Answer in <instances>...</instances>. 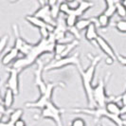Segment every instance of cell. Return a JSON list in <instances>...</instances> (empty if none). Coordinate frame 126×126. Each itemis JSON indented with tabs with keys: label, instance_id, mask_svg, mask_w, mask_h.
<instances>
[{
	"label": "cell",
	"instance_id": "9a60e30c",
	"mask_svg": "<svg viewBox=\"0 0 126 126\" xmlns=\"http://www.w3.org/2000/svg\"><path fill=\"white\" fill-rule=\"evenodd\" d=\"M19 50L15 47H13L12 48H10L9 50L7 51L6 53L2 56V63L4 65H8L11 63H13V61L17 58V56L19 55Z\"/></svg>",
	"mask_w": 126,
	"mask_h": 126
},
{
	"label": "cell",
	"instance_id": "5bb4252c",
	"mask_svg": "<svg viewBox=\"0 0 126 126\" xmlns=\"http://www.w3.org/2000/svg\"><path fill=\"white\" fill-rule=\"evenodd\" d=\"M99 33H98V26L97 23H92L91 25L87 28V30L85 31L84 33V38L86 41H88L90 43H94L97 41V39L99 37Z\"/></svg>",
	"mask_w": 126,
	"mask_h": 126
},
{
	"label": "cell",
	"instance_id": "cb8c5ba5",
	"mask_svg": "<svg viewBox=\"0 0 126 126\" xmlns=\"http://www.w3.org/2000/svg\"><path fill=\"white\" fill-rule=\"evenodd\" d=\"M78 17L74 15V14H72V13H70L68 15H66L65 16V18H64V23H65V25L67 27V29H71V28H74L76 27V24H77V22H78Z\"/></svg>",
	"mask_w": 126,
	"mask_h": 126
},
{
	"label": "cell",
	"instance_id": "44dd1931",
	"mask_svg": "<svg viewBox=\"0 0 126 126\" xmlns=\"http://www.w3.org/2000/svg\"><path fill=\"white\" fill-rule=\"evenodd\" d=\"M105 3V9L103 11V13L108 16L109 18H111L112 16H114L115 13H117V1H110L107 0L104 2Z\"/></svg>",
	"mask_w": 126,
	"mask_h": 126
},
{
	"label": "cell",
	"instance_id": "6da1fadb",
	"mask_svg": "<svg viewBox=\"0 0 126 126\" xmlns=\"http://www.w3.org/2000/svg\"><path fill=\"white\" fill-rule=\"evenodd\" d=\"M56 44L57 41L55 40L54 35L51 32L50 37L47 39H40L39 42L33 45L32 51L27 56H24L21 59L16 60L13 63L12 67L21 72L23 69H26L27 67L32 65L33 63H37L39 58L45 53H54Z\"/></svg>",
	"mask_w": 126,
	"mask_h": 126
},
{
	"label": "cell",
	"instance_id": "d6986e66",
	"mask_svg": "<svg viewBox=\"0 0 126 126\" xmlns=\"http://www.w3.org/2000/svg\"><path fill=\"white\" fill-rule=\"evenodd\" d=\"M14 93L11 89H6L4 97L2 99V104L7 108V109H11L13 106V102H14Z\"/></svg>",
	"mask_w": 126,
	"mask_h": 126
},
{
	"label": "cell",
	"instance_id": "f546056e",
	"mask_svg": "<svg viewBox=\"0 0 126 126\" xmlns=\"http://www.w3.org/2000/svg\"><path fill=\"white\" fill-rule=\"evenodd\" d=\"M60 12H61V13L65 14V15L70 14L71 10H70L67 2H61V3H60Z\"/></svg>",
	"mask_w": 126,
	"mask_h": 126
},
{
	"label": "cell",
	"instance_id": "3957f363",
	"mask_svg": "<svg viewBox=\"0 0 126 126\" xmlns=\"http://www.w3.org/2000/svg\"><path fill=\"white\" fill-rule=\"evenodd\" d=\"M69 110L73 113H80L87 115V116H91L94 118L95 120H101V118H108L110 120L115 122L117 126H126L125 120H122L120 116L112 115V114L108 113L105 107L101 108L97 106L96 108H71Z\"/></svg>",
	"mask_w": 126,
	"mask_h": 126
},
{
	"label": "cell",
	"instance_id": "30bf717a",
	"mask_svg": "<svg viewBox=\"0 0 126 126\" xmlns=\"http://www.w3.org/2000/svg\"><path fill=\"white\" fill-rule=\"evenodd\" d=\"M9 78L7 79L5 86L6 89H11L15 96L19 94V72L17 69L10 67L8 68Z\"/></svg>",
	"mask_w": 126,
	"mask_h": 126
},
{
	"label": "cell",
	"instance_id": "8992f818",
	"mask_svg": "<svg viewBox=\"0 0 126 126\" xmlns=\"http://www.w3.org/2000/svg\"><path fill=\"white\" fill-rule=\"evenodd\" d=\"M67 65H76L77 67L81 66L80 62V54L79 52H76L73 55H70L68 57H63L59 60H52L51 62L45 65V71H51V70L61 69L63 67H65Z\"/></svg>",
	"mask_w": 126,
	"mask_h": 126
},
{
	"label": "cell",
	"instance_id": "ffe728a7",
	"mask_svg": "<svg viewBox=\"0 0 126 126\" xmlns=\"http://www.w3.org/2000/svg\"><path fill=\"white\" fill-rule=\"evenodd\" d=\"M105 109L108 113L121 117V106L116 101H108L105 105Z\"/></svg>",
	"mask_w": 126,
	"mask_h": 126
},
{
	"label": "cell",
	"instance_id": "7402d4cb",
	"mask_svg": "<svg viewBox=\"0 0 126 126\" xmlns=\"http://www.w3.org/2000/svg\"><path fill=\"white\" fill-rule=\"evenodd\" d=\"M96 19H97V26L100 29H106L110 24V18L106 16L103 13L99 14L96 17Z\"/></svg>",
	"mask_w": 126,
	"mask_h": 126
},
{
	"label": "cell",
	"instance_id": "8fae6325",
	"mask_svg": "<svg viewBox=\"0 0 126 126\" xmlns=\"http://www.w3.org/2000/svg\"><path fill=\"white\" fill-rule=\"evenodd\" d=\"M68 33V29L64 23V20L59 18L56 23V26L54 28V31L52 32V34L54 35L57 43H61V41L66 38V35Z\"/></svg>",
	"mask_w": 126,
	"mask_h": 126
},
{
	"label": "cell",
	"instance_id": "d4e9b609",
	"mask_svg": "<svg viewBox=\"0 0 126 126\" xmlns=\"http://www.w3.org/2000/svg\"><path fill=\"white\" fill-rule=\"evenodd\" d=\"M116 5H117V14H118V16L121 19H125L126 18V8L124 7V5L122 4V2L117 1Z\"/></svg>",
	"mask_w": 126,
	"mask_h": 126
},
{
	"label": "cell",
	"instance_id": "74e56055",
	"mask_svg": "<svg viewBox=\"0 0 126 126\" xmlns=\"http://www.w3.org/2000/svg\"><path fill=\"white\" fill-rule=\"evenodd\" d=\"M126 115V106H122L121 107V116Z\"/></svg>",
	"mask_w": 126,
	"mask_h": 126
},
{
	"label": "cell",
	"instance_id": "d590c367",
	"mask_svg": "<svg viewBox=\"0 0 126 126\" xmlns=\"http://www.w3.org/2000/svg\"><path fill=\"white\" fill-rule=\"evenodd\" d=\"M114 62H115V60H114L113 58L106 56V58H105V63H106V64H108V65H111V64H113V63H114Z\"/></svg>",
	"mask_w": 126,
	"mask_h": 126
},
{
	"label": "cell",
	"instance_id": "603a6c76",
	"mask_svg": "<svg viewBox=\"0 0 126 126\" xmlns=\"http://www.w3.org/2000/svg\"><path fill=\"white\" fill-rule=\"evenodd\" d=\"M23 115H24V111H23V109H21V108H17V109H15V110H13V112H12L11 116H10L9 122H11V123H13V124H15L16 121H18L19 120L22 119Z\"/></svg>",
	"mask_w": 126,
	"mask_h": 126
},
{
	"label": "cell",
	"instance_id": "83f0119b",
	"mask_svg": "<svg viewBox=\"0 0 126 126\" xmlns=\"http://www.w3.org/2000/svg\"><path fill=\"white\" fill-rule=\"evenodd\" d=\"M33 45L34 44H31V43H29V42H27L21 48H20V50L19 52L21 53V54H23L24 56H27L31 51H32V47H33Z\"/></svg>",
	"mask_w": 126,
	"mask_h": 126
},
{
	"label": "cell",
	"instance_id": "7a4b0ae2",
	"mask_svg": "<svg viewBox=\"0 0 126 126\" xmlns=\"http://www.w3.org/2000/svg\"><path fill=\"white\" fill-rule=\"evenodd\" d=\"M89 59H90V64L86 69H82V65L77 67L78 71L80 73L81 79H82V83L83 90L85 92V96L87 99V104H88V108H96L97 104L94 101V97H93V85H92V82L94 79L95 72H96V68L98 66V64L100 63L101 60V56L97 55V56H91L90 54L87 55Z\"/></svg>",
	"mask_w": 126,
	"mask_h": 126
},
{
	"label": "cell",
	"instance_id": "f1b7e54d",
	"mask_svg": "<svg viewBox=\"0 0 126 126\" xmlns=\"http://www.w3.org/2000/svg\"><path fill=\"white\" fill-rule=\"evenodd\" d=\"M51 32H52V31H51L50 29H48V28L39 29V33H40L41 39H47V38H49L51 35Z\"/></svg>",
	"mask_w": 126,
	"mask_h": 126
},
{
	"label": "cell",
	"instance_id": "8d00e7d4",
	"mask_svg": "<svg viewBox=\"0 0 126 126\" xmlns=\"http://www.w3.org/2000/svg\"><path fill=\"white\" fill-rule=\"evenodd\" d=\"M14 125H15V126H27V123H26L25 120L21 119V120H19L18 121H16Z\"/></svg>",
	"mask_w": 126,
	"mask_h": 126
},
{
	"label": "cell",
	"instance_id": "5b68a950",
	"mask_svg": "<svg viewBox=\"0 0 126 126\" xmlns=\"http://www.w3.org/2000/svg\"><path fill=\"white\" fill-rule=\"evenodd\" d=\"M64 83L63 82H48L47 83V91L44 94L40 95L39 99L35 101H28L25 103V106L27 108H35V109H43V108L47 105L51 101L52 95L54 92V89L56 87H64Z\"/></svg>",
	"mask_w": 126,
	"mask_h": 126
},
{
	"label": "cell",
	"instance_id": "52a82bcc",
	"mask_svg": "<svg viewBox=\"0 0 126 126\" xmlns=\"http://www.w3.org/2000/svg\"><path fill=\"white\" fill-rule=\"evenodd\" d=\"M64 111H65L64 109L58 107L53 101H50L47 105H46L41 110L40 118H42V119H51L55 122V124L57 126H63L62 114Z\"/></svg>",
	"mask_w": 126,
	"mask_h": 126
},
{
	"label": "cell",
	"instance_id": "e575fe53",
	"mask_svg": "<svg viewBox=\"0 0 126 126\" xmlns=\"http://www.w3.org/2000/svg\"><path fill=\"white\" fill-rule=\"evenodd\" d=\"M120 103L122 106H126V92L120 96Z\"/></svg>",
	"mask_w": 126,
	"mask_h": 126
},
{
	"label": "cell",
	"instance_id": "ba28073f",
	"mask_svg": "<svg viewBox=\"0 0 126 126\" xmlns=\"http://www.w3.org/2000/svg\"><path fill=\"white\" fill-rule=\"evenodd\" d=\"M39 4H40V7L33 13L32 15L36 16L37 18L45 21L47 24H48V25L51 26V27L55 28L57 22H55V21L53 20V18H52V16H51L50 7L47 5V2H41V1H40Z\"/></svg>",
	"mask_w": 126,
	"mask_h": 126
},
{
	"label": "cell",
	"instance_id": "ac0fdd59",
	"mask_svg": "<svg viewBox=\"0 0 126 126\" xmlns=\"http://www.w3.org/2000/svg\"><path fill=\"white\" fill-rule=\"evenodd\" d=\"M92 23H97V19L96 17H90V18H82L79 19L77 24H76V29L81 32V31H83V30H87L89 26L91 25Z\"/></svg>",
	"mask_w": 126,
	"mask_h": 126
},
{
	"label": "cell",
	"instance_id": "4dcf8cb0",
	"mask_svg": "<svg viewBox=\"0 0 126 126\" xmlns=\"http://www.w3.org/2000/svg\"><path fill=\"white\" fill-rule=\"evenodd\" d=\"M9 40H10V38H9L8 35H4L3 37L1 38V40H0V51H1L2 53L4 52L5 48H6V47L8 46Z\"/></svg>",
	"mask_w": 126,
	"mask_h": 126
},
{
	"label": "cell",
	"instance_id": "9c48e42d",
	"mask_svg": "<svg viewBox=\"0 0 126 126\" xmlns=\"http://www.w3.org/2000/svg\"><path fill=\"white\" fill-rule=\"evenodd\" d=\"M36 64H37V67L34 70V83H35V86L39 90L40 95H42L47 91V83H46V82L43 79V76H42L43 71H45L44 62L39 59Z\"/></svg>",
	"mask_w": 126,
	"mask_h": 126
},
{
	"label": "cell",
	"instance_id": "ab89813d",
	"mask_svg": "<svg viewBox=\"0 0 126 126\" xmlns=\"http://www.w3.org/2000/svg\"><path fill=\"white\" fill-rule=\"evenodd\" d=\"M96 126H102V125H101V124H100V123H98V124H97Z\"/></svg>",
	"mask_w": 126,
	"mask_h": 126
},
{
	"label": "cell",
	"instance_id": "d6a6232c",
	"mask_svg": "<svg viewBox=\"0 0 126 126\" xmlns=\"http://www.w3.org/2000/svg\"><path fill=\"white\" fill-rule=\"evenodd\" d=\"M68 6H69L71 11H75L76 9H78V7L80 5V1H68Z\"/></svg>",
	"mask_w": 126,
	"mask_h": 126
},
{
	"label": "cell",
	"instance_id": "4316f807",
	"mask_svg": "<svg viewBox=\"0 0 126 126\" xmlns=\"http://www.w3.org/2000/svg\"><path fill=\"white\" fill-rule=\"evenodd\" d=\"M60 3L61 2H59L58 4L56 5H54V6L50 7V13H51V16H52V18L53 20L55 21V20H58V19L60 18Z\"/></svg>",
	"mask_w": 126,
	"mask_h": 126
},
{
	"label": "cell",
	"instance_id": "4fadbf2b",
	"mask_svg": "<svg viewBox=\"0 0 126 126\" xmlns=\"http://www.w3.org/2000/svg\"><path fill=\"white\" fill-rule=\"evenodd\" d=\"M25 20L28 23H30L31 25H32L33 27H35V28H38V29L48 28V29H50L52 32L54 31V28H53V27H51V26H49L48 24H47L45 21L37 18L36 16H34V15H32H32H26Z\"/></svg>",
	"mask_w": 126,
	"mask_h": 126
},
{
	"label": "cell",
	"instance_id": "1f68e13d",
	"mask_svg": "<svg viewBox=\"0 0 126 126\" xmlns=\"http://www.w3.org/2000/svg\"><path fill=\"white\" fill-rule=\"evenodd\" d=\"M70 126H86L85 121L82 118H76L71 121V125Z\"/></svg>",
	"mask_w": 126,
	"mask_h": 126
},
{
	"label": "cell",
	"instance_id": "836d02e7",
	"mask_svg": "<svg viewBox=\"0 0 126 126\" xmlns=\"http://www.w3.org/2000/svg\"><path fill=\"white\" fill-rule=\"evenodd\" d=\"M117 61H119V63L123 65V66H126V57L123 56V55H120V54H117Z\"/></svg>",
	"mask_w": 126,
	"mask_h": 126
},
{
	"label": "cell",
	"instance_id": "277c9868",
	"mask_svg": "<svg viewBox=\"0 0 126 126\" xmlns=\"http://www.w3.org/2000/svg\"><path fill=\"white\" fill-rule=\"evenodd\" d=\"M110 73H107V76L105 79H100L98 83L93 86V97L94 101L98 107L104 108L108 101H116L120 104V97H108L105 92V83L107 82L109 79Z\"/></svg>",
	"mask_w": 126,
	"mask_h": 126
},
{
	"label": "cell",
	"instance_id": "2e32d148",
	"mask_svg": "<svg viewBox=\"0 0 126 126\" xmlns=\"http://www.w3.org/2000/svg\"><path fill=\"white\" fill-rule=\"evenodd\" d=\"M94 6V4L92 2H89V1H80V5L78 7V9H76L75 11H71L72 14L76 15L77 17L79 16H82L83 13H85L88 11L90 8Z\"/></svg>",
	"mask_w": 126,
	"mask_h": 126
},
{
	"label": "cell",
	"instance_id": "7c38bea8",
	"mask_svg": "<svg viewBox=\"0 0 126 126\" xmlns=\"http://www.w3.org/2000/svg\"><path fill=\"white\" fill-rule=\"evenodd\" d=\"M97 45L99 46V47L101 48L102 52L108 57H111L113 58L114 60H117V53L115 52V50L113 49V47H111V45L108 43L107 41L102 37V36H99L97 41H96Z\"/></svg>",
	"mask_w": 126,
	"mask_h": 126
},
{
	"label": "cell",
	"instance_id": "60d3db41",
	"mask_svg": "<svg viewBox=\"0 0 126 126\" xmlns=\"http://www.w3.org/2000/svg\"><path fill=\"white\" fill-rule=\"evenodd\" d=\"M125 92H126V90H125Z\"/></svg>",
	"mask_w": 126,
	"mask_h": 126
},
{
	"label": "cell",
	"instance_id": "484cf974",
	"mask_svg": "<svg viewBox=\"0 0 126 126\" xmlns=\"http://www.w3.org/2000/svg\"><path fill=\"white\" fill-rule=\"evenodd\" d=\"M115 28L120 33H126V20L120 19L119 21H117L115 24Z\"/></svg>",
	"mask_w": 126,
	"mask_h": 126
},
{
	"label": "cell",
	"instance_id": "e0dca14e",
	"mask_svg": "<svg viewBox=\"0 0 126 126\" xmlns=\"http://www.w3.org/2000/svg\"><path fill=\"white\" fill-rule=\"evenodd\" d=\"M13 33H14V46L18 50H20V48L24 46V45L27 43L24 38H22V36L20 35V32H19V29H18V26L16 24L13 25Z\"/></svg>",
	"mask_w": 126,
	"mask_h": 126
},
{
	"label": "cell",
	"instance_id": "f35d334b",
	"mask_svg": "<svg viewBox=\"0 0 126 126\" xmlns=\"http://www.w3.org/2000/svg\"><path fill=\"white\" fill-rule=\"evenodd\" d=\"M122 4H123V5H124V7L126 8V0H125V1H122Z\"/></svg>",
	"mask_w": 126,
	"mask_h": 126
}]
</instances>
